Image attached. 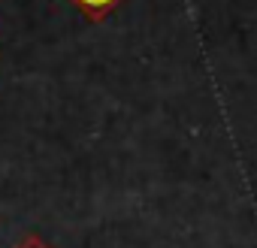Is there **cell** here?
<instances>
[{"label": "cell", "instance_id": "cell-1", "mask_svg": "<svg viewBox=\"0 0 257 248\" xmlns=\"http://www.w3.org/2000/svg\"><path fill=\"white\" fill-rule=\"evenodd\" d=\"M73 4L79 7V10H85L91 19H100V16H106L118 0H73Z\"/></svg>", "mask_w": 257, "mask_h": 248}]
</instances>
